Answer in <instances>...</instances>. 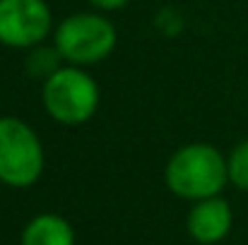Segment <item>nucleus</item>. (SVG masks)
Wrapping results in <instances>:
<instances>
[{
	"label": "nucleus",
	"mask_w": 248,
	"mask_h": 245,
	"mask_svg": "<svg viewBox=\"0 0 248 245\" xmlns=\"http://www.w3.org/2000/svg\"><path fill=\"white\" fill-rule=\"evenodd\" d=\"M227 171L232 185H236L239 190H248V140L239 142L232 149V154L227 157Z\"/></svg>",
	"instance_id": "9"
},
{
	"label": "nucleus",
	"mask_w": 248,
	"mask_h": 245,
	"mask_svg": "<svg viewBox=\"0 0 248 245\" xmlns=\"http://www.w3.org/2000/svg\"><path fill=\"white\" fill-rule=\"evenodd\" d=\"M51 29L46 0H0V43L10 48L39 46Z\"/></svg>",
	"instance_id": "5"
},
{
	"label": "nucleus",
	"mask_w": 248,
	"mask_h": 245,
	"mask_svg": "<svg viewBox=\"0 0 248 245\" xmlns=\"http://www.w3.org/2000/svg\"><path fill=\"white\" fill-rule=\"evenodd\" d=\"M116 27L101 14H70L56 29V48L70 65H94L108 58L116 48Z\"/></svg>",
	"instance_id": "3"
},
{
	"label": "nucleus",
	"mask_w": 248,
	"mask_h": 245,
	"mask_svg": "<svg viewBox=\"0 0 248 245\" xmlns=\"http://www.w3.org/2000/svg\"><path fill=\"white\" fill-rule=\"evenodd\" d=\"M61 60H63V56H61V51L53 46V48H46V46H36V51L27 58V70H29V75L31 77H39V80H48V77H53L63 65H61Z\"/></svg>",
	"instance_id": "8"
},
{
	"label": "nucleus",
	"mask_w": 248,
	"mask_h": 245,
	"mask_svg": "<svg viewBox=\"0 0 248 245\" xmlns=\"http://www.w3.org/2000/svg\"><path fill=\"white\" fill-rule=\"evenodd\" d=\"M89 2L99 10H118V7L128 5V0H89Z\"/></svg>",
	"instance_id": "10"
},
{
	"label": "nucleus",
	"mask_w": 248,
	"mask_h": 245,
	"mask_svg": "<svg viewBox=\"0 0 248 245\" xmlns=\"http://www.w3.org/2000/svg\"><path fill=\"white\" fill-rule=\"evenodd\" d=\"M44 106L48 115L63 125L87 123L99 106V86L82 68H61L44 82Z\"/></svg>",
	"instance_id": "4"
},
{
	"label": "nucleus",
	"mask_w": 248,
	"mask_h": 245,
	"mask_svg": "<svg viewBox=\"0 0 248 245\" xmlns=\"http://www.w3.org/2000/svg\"><path fill=\"white\" fill-rule=\"evenodd\" d=\"M234 224V212L229 202L219 195L198 200L188 214V233L193 241L202 245H215L224 241L232 231Z\"/></svg>",
	"instance_id": "6"
},
{
	"label": "nucleus",
	"mask_w": 248,
	"mask_h": 245,
	"mask_svg": "<svg viewBox=\"0 0 248 245\" xmlns=\"http://www.w3.org/2000/svg\"><path fill=\"white\" fill-rule=\"evenodd\" d=\"M19 245H75V231L58 214H39L24 226Z\"/></svg>",
	"instance_id": "7"
},
{
	"label": "nucleus",
	"mask_w": 248,
	"mask_h": 245,
	"mask_svg": "<svg viewBox=\"0 0 248 245\" xmlns=\"http://www.w3.org/2000/svg\"><path fill=\"white\" fill-rule=\"evenodd\" d=\"M44 173V147L39 135L19 118H0V183L29 187Z\"/></svg>",
	"instance_id": "2"
},
{
	"label": "nucleus",
	"mask_w": 248,
	"mask_h": 245,
	"mask_svg": "<svg viewBox=\"0 0 248 245\" xmlns=\"http://www.w3.org/2000/svg\"><path fill=\"white\" fill-rule=\"evenodd\" d=\"M166 185L183 200H207L222 192L229 183L227 159L212 144L195 142L181 147L166 163Z\"/></svg>",
	"instance_id": "1"
}]
</instances>
